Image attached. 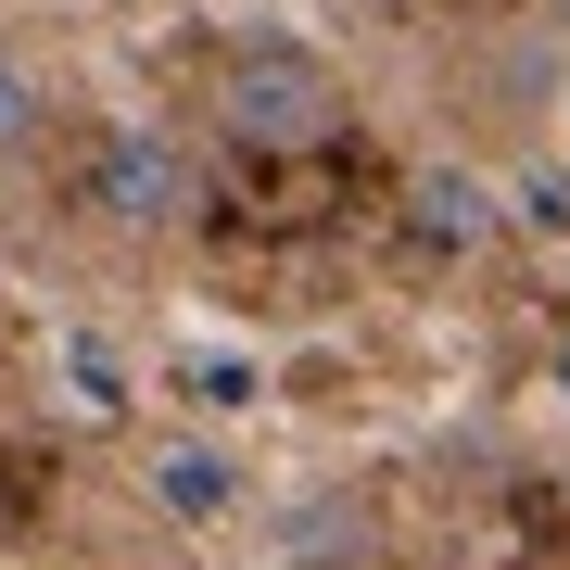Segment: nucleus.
<instances>
[{"label":"nucleus","instance_id":"obj_1","mask_svg":"<svg viewBox=\"0 0 570 570\" xmlns=\"http://www.w3.org/2000/svg\"><path fill=\"white\" fill-rule=\"evenodd\" d=\"M204 115H216L228 153H254V165H305V153L343 140V77H330L317 51H292V39H242V51H216Z\"/></svg>","mask_w":570,"mask_h":570},{"label":"nucleus","instance_id":"obj_2","mask_svg":"<svg viewBox=\"0 0 570 570\" xmlns=\"http://www.w3.org/2000/svg\"><path fill=\"white\" fill-rule=\"evenodd\" d=\"M77 216L102 228V242H178V228L204 216V153L165 115H102L77 140Z\"/></svg>","mask_w":570,"mask_h":570},{"label":"nucleus","instance_id":"obj_3","mask_svg":"<svg viewBox=\"0 0 570 570\" xmlns=\"http://www.w3.org/2000/svg\"><path fill=\"white\" fill-rule=\"evenodd\" d=\"M393 228H406V254L469 266V254L508 242V190H494L482 165H406V190H393Z\"/></svg>","mask_w":570,"mask_h":570},{"label":"nucleus","instance_id":"obj_4","mask_svg":"<svg viewBox=\"0 0 570 570\" xmlns=\"http://www.w3.org/2000/svg\"><path fill=\"white\" fill-rule=\"evenodd\" d=\"M153 508L190 520V532H216L228 508H242V456L228 444H153Z\"/></svg>","mask_w":570,"mask_h":570},{"label":"nucleus","instance_id":"obj_5","mask_svg":"<svg viewBox=\"0 0 570 570\" xmlns=\"http://www.w3.org/2000/svg\"><path fill=\"white\" fill-rule=\"evenodd\" d=\"M39 140H51V77L26 51H0V165H26Z\"/></svg>","mask_w":570,"mask_h":570},{"label":"nucleus","instance_id":"obj_6","mask_svg":"<svg viewBox=\"0 0 570 570\" xmlns=\"http://www.w3.org/2000/svg\"><path fill=\"white\" fill-rule=\"evenodd\" d=\"M546 406L570 419V330H558V343H546Z\"/></svg>","mask_w":570,"mask_h":570},{"label":"nucleus","instance_id":"obj_7","mask_svg":"<svg viewBox=\"0 0 570 570\" xmlns=\"http://www.w3.org/2000/svg\"><path fill=\"white\" fill-rule=\"evenodd\" d=\"M558 13H570V0H558Z\"/></svg>","mask_w":570,"mask_h":570}]
</instances>
